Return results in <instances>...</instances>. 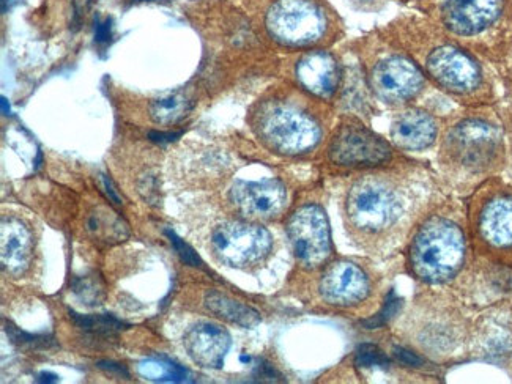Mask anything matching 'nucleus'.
Returning <instances> with one entry per match:
<instances>
[{
    "mask_svg": "<svg viewBox=\"0 0 512 384\" xmlns=\"http://www.w3.org/2000/svg\"><path fill=\"white\" fill-rule=\"evenodd\" d=\"M445 152L454 164L479 172L497 163L503 152V136L494 123L467 119L449 131Z\"/></svg>",
    "mask_w": 512,
    "mask_h": 384,
    "instance_id": "423d86ee",
    "label": "nucleus"
},
{
    "mask_svg": "<svg viewBox=\"0 0 512 384\" xmlns=\"http://www.w3.org/2000/svg\"><path fill=\"white\" fill-rule=\"evenodd\" d=\"M481 243L498 254L512 252V194L494 192L479 205L475 222Z\"/></svg>",
    "mask_w": 512,
    "mask_h": 384,
    "instance_id": "ddd939ff",
    "label": "nucleus"
},
{
    "mask_svg": "<svg viewBox=\"0 0 512 384\" xmlns=\"http://www.w3.org/2000/svg\"><path fill=\"white\" fill-rule=\"evenodd\" d=\"M268 34L279 45H316L328 29L327 13L316 0H276L265 18Z\"/></svg>",
    "mask_w": 512,
    "mask_h": 384,
    "instance_id": "20e7f679",
    "label": "nucleus"
},
{
    "mask_svg": "<svg viewBox=\"0 0 512 384\" xmlns=\"http://www.w3.org/2000/svg\"><path fill=\"white\" fill-rule=\"evenodd\" d=\"M136 2H153V0H136Z\"/></svg>",
    "mask_w": 512,
    "mask_h": 384,
    "instance_id": "473e14b6",
    "label": "nucleus"
},
{
    "mask_svg": "<svg viewBox=\"0 0 512 384\" xmlns=\"http://www.w3.org/2000/svg\"><path fill=\"white\" fill-rule=\"evenodd\" d=\"M5 331H7L8 337L12 339V344L18 348H23V350H45V348L52 345V340L48 336H34V334L24 333V331H19L16 326L10 325V323H8Z\"/></svg>",
    "mask_w": 512,
    "mask_h": 384,
    "instance_id": "393cba45",
    "label": "nucleus"
},
{
    "mask_svg": "<svg viewBox=\"0 0 512 384\" xmlns=\"http://www.w3.org/2000/svg\"><path fill=\"white\" fill-rule=\"evenodd\" d=\"M371 82L386 103H405L423 90L424 76L412 60L393 56L375 65Z\"/></svg>",
    "mask_w": 512,
    "mask_h": 384,
    "instance_id": "9b49d317",
    "label": "nucleus"
},
{
    "mask_svg": "<svg viewBox=\"0 0 512 384\" xmlns=\"http://www.w3.org/2000/svg\"><path fill=\"white\" fill-rule=\"evenodd\" d=\"M234 207L249 219H271L286 208L287 191L281 181L267 178L257 181H235L229 192Z\"/></svg>",
    "mask_w": 512,
    "mask_h": 384,
    "instance_id": "f8f14e48",
    "label": "nucleus"
},
{
    "mask_svg": "<svg viewBox=\"0 0 512 384\" xmlns=\"http://www.w3.org/2000/svg\"><path fill=\"white\" fill-rule=\"evenodd\" d=\"M34 233L18 218H4L0 227V262L5 274L21 277L34 262Z\"/></svg>",
    "mask_w": 512,
    "mask_h": 384,
    "instance_id": "2eb2a0df",
    "label": "nucleus"
},
{
    "mask_svg": "<svg viewBox=\"0 0 512 384\" xmlns=\"http://www.w3.org/2000/svg\"><path fill=\"white\" fill-rule=\"evenodd\" d=\"M287 235L297 259L308 268L322 265L331 255L330 222L319 205L298 208L287 222Z\"/></svg>",
    "mask_w": 512,
    "mask_h": 384,
    "instance_id": "0eeeda50",
    "label": "nucleus"
},
{
    "mask_svg": "<svg viewBox=\"0 0 512 384\" xmlns=\"http://www.w3.org/2000/svg\"><path fill=\"white\" fill-rule=\"evenodd\" d=\"M138 372L145 380L161 383H182L188 378L186 369L167 359H145L139 364Z\"/></svg>",
    "mask_w": 512,
    "mask_h": 384,
    "instance_id": "4be33fe9",
    "label": "nucleus"
},
{
    "mask_svg": "<svg viewBox=\"0 0 512 384\" xmlns=\"http://www.w3.org/2000/svg\"><path fill=\"white\" fill-rule=\"evenodd\" d=\"M112 38V21L111 19H103L97 21L95 26V41L97 43H108Z\"/></svg>",
    "mask_w": 512,
    "mask_h": 384,
    "instance_id": "cd10ccee",
    "label": "nucleus"
},
{
    "mask_svg": "<svg viewBox=\"0 0 512 384\" xmlns=\"http://www.w3.org/2000/svg\"><path fill=\"white\" fill-rule=\"evenodd\" d=\"M7 111L10 112V106H7V100H5V98H2V112H4V114L7 115Z\"/></svg>",
    "mask_w": 512,
    "mask_h": 384,
    "instance_id": "2f4dec72",
    "label": "nucleus"
},
{
    "mask_svg": "<svg viewBox=\"0 0 512 384\" xmlns=\"http://www.w3.org/2000/svg\"><path fill=\"white\" fill-rule=\"evenodd\" d=\"M204 301L208 311L232 325L242 326V328H253L259 325L260 317L254 309L240 301L232 300L223 293L207 292Z\"/></svg>",
    "mask_w": 512,
    "mask_h": 384,
    "instance_id": "6ab92c4d",
    "label": "nucleus"
},
{
    "mask_svg": "<svg viewBox=\"0 0 512 384\" xmlns=\"http://www.w3.org/2000/svg\"><path fill=\"white\" fill-rule=\"evenodd\" d=\"M190 111V101L186 100L182 93H169L153 101L150 106L152 119L160 125H171L177 123Z\"/></svg>",
    "mask_w": 512,
    "mask_h": 384,
    "instance_id": "412c9836",
    "label": "nucleus"
},
{
    "mask_svg": "<svg viewBox=\"0 0 512 384\" xmlns=\"http://www.w3.org/2000/svg\"><path fill=\"white\" fill-rule=\"evenodd\" d=\"M186 353L204 369H221L231 350V334L223 326L201 322L191 326L183 337Z\"/></svg>",
    "mask_w": 512,
    "mask_h": 384,
    "instance_id": "dca6fc26",
    "label": "nucleus"
},
{
    "mask_svg": "<svg viewBox=\"0 0 512 384\" xmlns=\"http://www.w3.org/2000/svg\"><path fill=\"white\" fill-rule=\"evenodd\" d=\"M508 0H445L442 23L457 37H478L500 21Z\"/></svg>",
    "mask_w": 512,
    "mask_h": 384,
    "instance_id": "9d476101",
    "label": "nucleus"
},
{
    "mask_svg": "<svg viewBox=\"0 0 512 384\" xmlns=\"http://www.w3.org/2000/svg\"><path fill=\"white\" fill-rule=\"evenodd\" d=\"M402 215V199L390 183L364 178L350 188L346 216L350 227L366 235L385 232Z\"/></svg>",
    "mask_w": 512,
    "mask_h": 384,
    "instance_id": "7ed1b4c3",
    "label": "nucleus"
},
{
    "mask_svg": "<svg viewBox=\"0 0 512 384\" xmlns=\"http://www.w3.org/2000/svg\"><path fill=\"white\" fill-rule=\"evenodd\" d=\"M328 155L339 166H379L391 158L390 145L361 125L342 126L331 139Z\"/></svg>",
    "mask_w": 512,
    "mask_h": 384,
    "instance_id": "1a4fd4ad",
    "label": "nucleus"
},
{
    "mask_svg": "<svg viewBox=\"0 0 512 384\" xmlns=\"http://www.w3.org/2000/svg\"><path fill=\"white\" fill-rule=\"evenodd\" d=\"M437 137V123L423 111H407L394 120L391 139L404 150H426Z\"/></svg>",
    "mask_w": 512,
    "mask_h": 384,
    "instance_id": "a211bd4d",
    "label": "nucleus"
},
{
    "mask_svg": "<svg viewBox=\"0 0 512 384\" xmlns=\"http://www.w3.org/2000/svg\"><path fill=\"white\" fill-rule=\"evenodd\" d=\"M71 292L75 293L76 298L86 306H98L106 298L103 279L97 274H84L71 281Z\"/></svg>",
    "mask_w": 512,
    "mask_h": 384,
    "instance_id": "b1692460",
    "label": "nucleus"
},
{
    "mask_svg": "<svg viewBox=\"0 0 512 384\" xmlns=\"http://www.w3.org/2000/svg\"><path fill=\"white\" fill-rule=\"evenodd\" d=\"M87 229L93 237L106 243H117L127 238L128 230L123 224L122 219L117 218L116 213L103 210L97 211L95 215L90 216Z\"/></svg>",
    "mask_w": 512,
    "mask_h": 384,
    "instance_id": "aec40b11",
    "label": "nucleus"
},
{
    "mask_svg": "<svg viewBox=\"0 0 512 384\" xmlns=\"http://www.w3.org/2000/svg\"><path fill=\"white\" fill-rule=\"evenodd\" d=\"M467 244L456 222L432 218L416 233L410 248L413 274L429 284H440L456 276L465 262Z\"/></svg>",
    "mask_w": 512,
    "mask_h": 384,
    "instance_id": "f257e3e1",
    "label": "nucleus"
},
{
    "mask_svg": "<svg viewBox=\"0 0 512 384\" xmlns=\"http://www.w3.org/2000/svg\"><path fill=\"white\" fill-rule=\"evenodd\" d=\"M254 130L273 152L297 156L311 152L322 139L319 123L292 104L268 103L256 114Z\"/></svg>",
    "mask_w": 512,
    "mask_h": 384,
    "instance_id": "f03ea898",
    "label": "nucleus"
},
{
    "mask_svg": "<svg viewBox=\"0 0 512 384\" xmlns=\"http://www.w3.org/2000/svg\"><path fill=\"white\" fill-rule=\"evenodd\" d=\"M319 290L328 304L349 307L368 298L371 282L360 266L352 262H338L328 266L323 273Z\"/></svg>",
    "mask_w": 512,
    "mask_h": 384,
    "instance_id": "4468645a",
    "label": "nucleus"
},
{
    "mask_svg": "<svg viewBox=\"0 0 512 384\" xmlns=\"http://www.w3.org/2000/svg\"><path fill=\"white\" fill-rule=\"evenodd\" d=\"M297 79L303 89L319 98H330L338 89V62L327 52H311L298 62Z\"/></svg>",
    "mask_w": 512,
    "mask_h": 384,
    "instance_id": "f3484780",
    "label": "nucleus"
},
{
    "mask_svg": "<svg viewBox=\"0 0 512 384\" xmlns=\"http://www.w3.org/2000/svg\"><path fill=\"white\" fill-rule=\"evenodd\" d=\"M182 136V133L180 131H177V133H163V131H152L150 133V139H152L153 142H156V144H169V142H174L175 139H179V137Z\"/></svg>",
    "mask_w": 512,
    "mask_h": 384,
    "instance_id": "c85d7f7f",
    "label": "nucleus"
},
{
    "mask_svg": "<svg viewBox=\"0 0 512 384\" xmlns=\"http://www.w3.org/2000/svg\"><path fill=\"white\" fill-rule=\"evenodd\" d=\"M59 380V378L56 377V375H51V373H41L40 378H38V381H41V383H54V381Z\"/></svg>",
    "mask_w": 512,
    "mask_h": 384,
    "instance_id": "7c9ffc66",
    "label": "nucleus"
},
{
    "mask_svg": "<svg viewBox=\"0 0 512 384\" xmlns=\"http://www.w3.org/2000/svg\"><path fill=\"white\" fill-rule=\"evenodd\" d=\"M104 186H106V191H108L109 197H111L116 204H120L119 196H117L116 192H114V189H112L111 181L108 180V178L104 177Z\"/></svg>",
    "mask_w": 512,
    "mask_h": 384,
    "instance_id": "c756f323",
    "label": "nucleus"
},
{
    "mask_svg": "<svg viewBox=\"0 0 512 384\" xmlns=\"http://www.w3.org/2000/svg\"><path fill=\"white\" fill-rule=\"evenodd\" d=\"M166 235L169 237V240H171V243L174 244L175 249H177L180 257H182L183 262L188 263V265L191 266L202 265L201 260H199V257L196 255V252H194L193 249L188 246V244L183 243V241L180 240V238L177 237L174 232H171V230H166Z\"/></svg>",
    "mask_w": 512,
    "mask_h": 384,
    "instance_id": "bb28decb",
    "label": "nucleus"
},
{
    "mask_svg": "<svg viewBox=\"0 0 512 384\" xmlns=\"http://www.w3.org/2000/svg\"><path fill=\"white\" fill-rule=\"evenodd\" d=\"M210 248L223 265L248 270L267 260L273 238L265 227L254 222L227 221L213 230Z\"/></svg>",
    "mask_w": 512,
    "mask_h": 384,
    "instance_id": "39448f33",
    "label": "nucleus"
},
{
    "mask_svg": "<svg viewBox=\"0 0 512 384\" xmlns=\"http://www.w3.org/2000/svg\"><path fill=\"white\" fill-rule=\"evenodd\" d=\"M357 364L361 367L386 366L388 359L383 355L379 348L372 345H364L358 350Z\"/></svg>",
    "mask_w": 512,
    "mask_h": 384,
    "instance_id": "a878e982",
    "label": "nucleus"
},
{
    "mask_svg": "<svg viewBox=\"0 0 512 384\" xmlns=\"http://www.w3.org/2000/svg\"><path fill=\"white\" fill-rule=\"evenodd\" d=\"M426 67L429 76L454 95H473L483 87L484 74L478 62L456 46L435 48L427 56Z\"/></svg>",
    "mask_w": 512,
    "mask_h": 384,
    "instance_id": "6e6552de",
    "label": "nucleus"
},
{
    "mask_svg": "<svg viewBox=\"0 0 512 384\" xmlns=\"http://www.w3.org/2000/svg\"><path fill=\"white\" fill-rule=\"evenodd\" d=\"M70 315L76 326L90 336L111 337L125 329V323L120 322L112 315H81L75 314V312H70Z\"/></svg>",
    "mask_w": 512,
    "mask_h": 384,
    "instance_id": "5701e85b",
    "label": "nucleus"
}]
</instances>
